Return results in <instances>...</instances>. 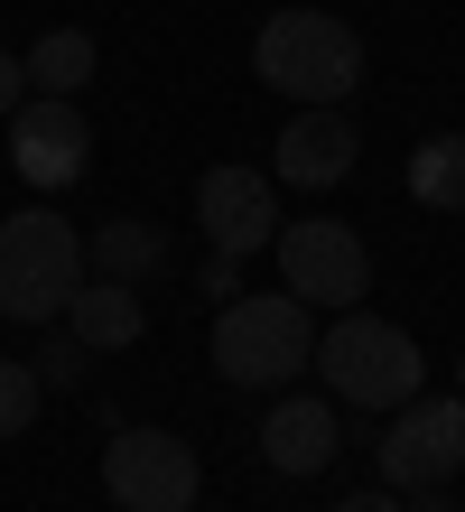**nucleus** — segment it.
Segmentation results:
<instances>
[{
    "instance_id": "f3484780",
    "label": "nucleus",
    "mask_w": 465,
    "mask_h": 512,
    "mask_svg": "<svg viewBox=\"0 0 465 512\" xmlns=\"http://www.w3.org/2000/svg\"><path fill=\"white\" fill-rule=\"evenodd\" d=\"M75 373H84V345L75 336H47L38 345V382H75Z\"/></svg>"
},
{
    "instance_id": "aec40b11",
    "label": "nucleus",
    "mask_w": 465,
    "mask_h": 512,
    "mask_svg": "<svg viewBox=\"0 0 465 512\" xmlns=\"http://www.w3.org/2000/svg\"><path fill=\"white\" fill-rule=\"evenodd\" d=\"M335 512H410V503H400V494H345Z\"/></svg>"
},
{
    "instance_id": "dca6fc26",
    "label": "nucleus",
    "mask_w": 465,
    "mask_h": 512,
    "mask_svg": "<svg viewBox=\"0 0 465 512\" xmlns=\"http://www.w3.org/2000/svg\"><path fill=\"white\" fill-rule=\"evenodd\" d=\"M38 401H47L38 364H0V438H28V429H38Z\"/></svg>"
},
{
    "instance_id": "412c9836",
    "label": "nucleus",
    "mask_w": 465,
    "mask_h": 512,
    "mask_svg": "<svg viewBox=\"0 0 465 512\" xmlns=\"http://www.w3.org/2000/svg\"><path fill=\"white\" fill-rule=\"evenodd\" d=\"M410 512H456V503H447L438 485H419V503H410Z\"/></svg>"
},
{
    "instance_id": "39448f33",
    "label": "nucleus",
    "mask_w": 465,
    "mask_h": 512,
    "mask_svg": "<svg viewBox=\"0 0 465 512\" xmlns=\"http://www.w3.org/2000/svg\"><path fill=\"white\" fill-rule=\"evenodd\" d=\"M372 457H382V485L391 494L456 485V475H465V391H419V401H400Z\"/></svg>"
},
{
    "instance_id": "9b49d317",
    "label": "nucleus",
    "mask_w": 465,
    "mask_h": 512,
    "mask_svg": "<svg viewBox=\"0 0 465 512\" xmlns=\"http://www.w3.org/2000/svg\"><path fill=\"white\" fill-rule=\"evenodd\" d=\"M335 447H345V419H335V401H307V391H279L270 419H261V457L279 475H326Z\"/></svg>"
},
{
    "instance_id": "6e6552de",
    "label": "nucleus",
    "mask_w": 465,
    "mask_h": 512,
    "mask_svg": "<svg viewBox=\"0 0 465 512\" xmlns=\"http://www.w3.org/2000/svg\"><path fill=\"white\" fill-rule=\"evenodd\" d=\"M10 159H19V177L28 187H75V177L93 168V131H84V112L66 103V94H28L19 112H10Z\"/></svg>"
},
{
    "instance_id": "4468645a",
    "label": "nucleus",
    "mask_w": 465,
    "mask_h": 512,
    "mask_svg": "<svg viewBox=\"0 0 465 512\" xmlns=\"http://www.w3.org/2000/svg\"><path fill=\"white\" fill-rule=\"evenodd\" d=\"M410 196L428 215H465V131H428L410 149Z\"/></svg>"
},
{
    "instance_id": "ddd939ff",
    "label": "nucleus",
    "mask_w": 465,
    "mask_h": 512,
    "mask_svg": "<svg viewBox=\"0 0 465 512\" xmlns=\"http://www.w3.org/2000/svg\"><path fill=\"white\" fill-rule=\"evenodd\" d=\"M159 261H168V233H159V224H140V215H121V224H103V233H84V280H121V289H140Z\"/></svg>"
},
{
    "instance_id": "2eb2a0df",
    "label": "nucleus",
    "mask_w": 465,
    "mask_h": 512,
    "mask_svg": "<svg viewBox=\"0 0 465 512\" xmlns=\"http://www.w3.org/2000/svg\"><path fill=\"white\" fill-rule=\"evenodd\" d=\"M19 66H28V94H66L75 103L84 84H93V38H84V28H47Z\"/></svg>"
},
{
    "instance_id": "20e7f679",
    "label": "nucleus",
    "mask_w": 465,
    "mask_h": 512,
    "mask_svg": "<svg viewBox=\"0 0 465 512\" xmlns=\"http://www.w3.org/2000/svg\"><path fill=\"white\" fill-rule=\"evenodd\" d=\"M317 354V308L307 298H233L214 317V373L242 382V391H289V373H307Z\"/></svg>"
},
{
    "instance_id": "a211bd4d",
    "label": "nucleus",
    "mask_w": 465,
    "mask_h": 512,
    "mask_svg": "<svg viewBox=\"0 0 465 512\" xmlns=\"http://www.w3.org/2000/svg\"><path fill=\"white\" fill-rule=\"evenodd\" d=\"M19 103H28V66H19V56H0V122H10Z\"/></svg>"
},
{
    "instance_id": "1a4fd4ad",
    "label": "nucleus",
    "mask_w": 465,
    "mask_h": 512,
    "mask_svg": "<svg viewBox=\"0 0 465 512\" xmlns=\"http://www.w3.org/2000/svg\"><path fill=\"white\" fill-rule=\"evenodd\" d=\"M196 224H205V243L233 252V261L270 252V233H279L270 177H261V168H205V177H196Z\"/></svg>"
},
{
    "instance_id": "6ab92c4d",
    "label": "nucleus",
    "mask_w": 465,
    "mask_h": 512,
    "mask_svg": "<svg viewBox=\"0 0 465 512\" xmlns=\"http://www.w3.org/2000/svg\"><path fill=\"white\" fill-rule=\"evenodd\" d=\"M205 289H214V298H242V261H233V252H214V270H205Z\"/></svg>"
},
{
    "instance_id": "4be33fe9",
    "label": "nucleus",
    "mask_w": 465,
    "mask_h": 512,
    "mask_svg": "<svg viewBox=\"0 0 465 512\" xmlns=\"http://www.w3.org/2000/svg\"><path fill=\"white\" fill-rule=\"evenodd\" d=\"M456 391H465V364H456Z\"/></svg>"
},
{
    "instance_id": "f8f14e48",
    "label": "nucleus",
    "mask_w": 465,
    "mask_h": 512,
    "mask_svg": "<svg viewBox=\"0 0 465 512\" xmlns=\"http://www.w3.org/2000/svg\"><path fill=\"white\" fill-rule=\"evenodd\" d=\"M66 336H75L84 354H121V345L149 336V298L121 289V280H84V289L66 298Z\"/></svg>"
},
{
    "instance_id": "7ed1b4c3",
    "label": "nucleus",
    "mask_w": 465,
    "mask_h": 512,
    "mask_svg": "<svg viewBox=\"0 0 465 512\" xmlns=\"http://www.w3.org/2000/svg\"><path fill=\"white\" fill-rule=\"evenodd\" d=\"M75 289H84V233L75 224H56L47 205H28V215L0 224V317L56 326Z\"/></svg>"
},
{
    "instance_id": "0eeeda50",
    "label": "nucleus",
    "mask_w": 465,
    "mask_h": 512,
    "mask_svg": "<svg viewBox=\"0 0 465 512\" xmlns=\"http://www.w3.org/2000/svg\"><path fill=\"white\" fill-rule=\"evenodd\" d=\"M103 494L121 512H196L205 494V466L177 429H112L103 447Z\"/></svg>"
},
{
    "instance_id": "423d86ee",
    "label": "nucleus",
    "mask_w": 465,
    "mask_h": 512,
    "mask_svg": "<svg viewBox=\"0 0 465 512\" xmlns=\"http://www.w3.org/2000/svg\"><path fill=\"white\" fill-rule=\"evenodd\" d=\"M270 252H279V280H289V298H307V308H363V289H372V252H363V233H354V224H335V215H298V224H279V233H270Z\"/></svg>"
},
{
    "instance_id": "f257e3e1",
    "label": "nucleus",
    "mask_w": 465,
    "mask_h": 512,
    "mask_svg": "<svg viewBox=\"0 0 465 512\" xmlns=\"http://www.w3.org/2000/svg\"><path fill=\"white\" fill-rule=\"evenodd\" d=\"M252 75L289 103H345L363 84V38L335 10H279L252 38Z\"/></svg>"
},
{
    "instance_id": "f03ea898",
    "label": "nucleus",
    "mask_w": 465,
    "mask_h": 512,
    "mask_svg": "<svg viewBox=\"0 0 465 512\" xmlns=\"http://www.w3.org/2000/svg\"><path fill=\"white\" fill-rule=\"evenodd\" d=\"M307 364L326 373V391L335 401H354V410H400V401H419L428 391V364H419V345H410V326H391V317H363V308H345L317 336V354Z\"/></svg>"
},
{
    "instance_id": "9d476101",
    "label": "nucleus",
    "mask_w": 465,
    "mask_h": 512,
    "mask_svg": "<svg viewBox=\"0 0 465 512\" xmlns=\"http://www.w3.org/2000/svg\"><path fill=\"white\" fill-rule=\"evenodd\" d=\"M354 159H363V140H354V122L335 103H307L298 122L279 131V187L326 196V187H345V177H354Z\"/></svg>"
}]
</instances>
